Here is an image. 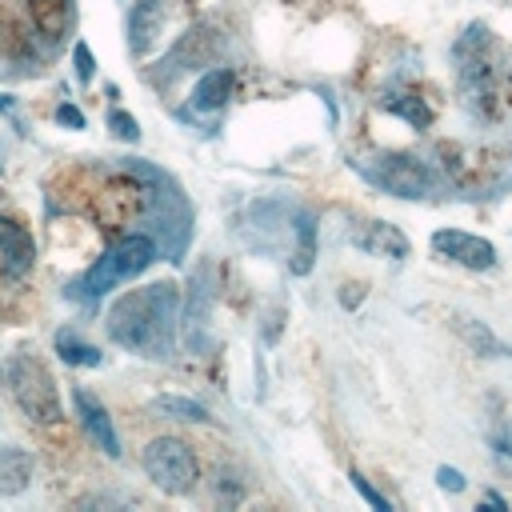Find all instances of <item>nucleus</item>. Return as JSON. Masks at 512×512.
Returning <instances> with one entry per match:
<instances>
[{
	"label": "nucleus",
	"mask_w": 512,
	"mask_h": 512,
	"mask_svg": "<svg viewBox=\"0 0 512 512\" xmlns=\"http://www.w3.org/2000/svg\"><path fill=\"white\" fill-rule=\"evenodd\" d=\"M432 252L460 264V268H472V272L496 268V244L476 236V232H464V228H436L432 232Z\"/></svg>",
	"instance_id": "0eeeda50"
},
{
	"label": "nucleus",
	"mask_w": 512,
	"mask_h": 512,
	"mask_svg": "<svg viewBox=\"0 0 512 512\" xmlns=\"http://www.w3.org/2000/svg\"><path fill=\"white\" fill-rule=\"evenodd\" d=\"M492 444H496V448H500V452H508V456H512V428H508V432H504V436H496V440H492Z\"/></svg>",
	"instance_id": "b1692460"
},
{
	"label": "nucleus",
	"mask_w": 512,
	"mask_h": 512,
	"mask_svg": "<svg viewBox=\"0 0 512 512\" xmlns=\"http://www.w3.org/2000/svg\"><path fill=\"white\" fill-rule=\"evenodd\" d=\"M348 480H352V488H356V492H360V496H364V500H368L376 512H388V508H392V504H388V500H384V496H380V492H376V488H372V484H368L360 472H352Z\"/></svg>",
	"instance_id": "aec40b11"
},
{
	"label": "nucleus",
	"mask_w": 512,
	"mask_h": 512,
	"mask_svg": "<svg viewBox=\"0 0 512 512\" xmlns=\"http://www.w3.org/2000/svg\"><path fill=\"white\" fill-rule=\"evenodd\" d=\"M176 304H180V292L172 280L144 284V288L116 296V304L104 316V328L112 344L128 352L148 356V360H168L176 344Z\"/></svg>",
	"instance_id": "f257e3e1"
},
{
	"label": "nucleus",
	"mask_w": 512,
	"mask_h": 512,
	"mask_svg": "<svg viewBox=\"0 0 512 512\" xmlns=\"http://www.w3.org/2000/svg\"><path fill=\"white\" fill-rule=\"evenodd\" d=\"M108 128H112V136H120V140H128V144H132V140H140L136 120H132L128 112H120V108H116V112H108Z\"/></svg>",
	"instance_id": "6ab92c4d"
},
{
	"label": "nucleus",
	"mask_w": 512,
	"mask_h": 512,
	"mask_svg": "<svg viewBox=\"0 0 512 512\" xmlns=\"http://www.w3.org/2000/svg\"><path fill=\"white\" fill-rule=\"evenodd\" d=\"M220 56V32L204 20V24H196V28H188L176 44H172V52L160 60L164 68H160V84H168L172 76H180V72H188V68H204V64H212Z\"/></svg>",
	"instance_id": "423d86ee"
},
{
	"label": "nucleus",
	"mask_w": 512,
	"mask_h": 512,
	"mask_svg": "<svg viewBox=\"0 0 512 512\" xmlns=\"http://www.w3.org/2000/svg\"><path fill=\"white\" fill-rule=\"evenodd\" d=\"M152 260H156V240L144 236V232H128V236H120L104 256H96V264L68 288V296H76V300H84V304H96L108 288H116L120 280L140 276Z\"/></svg>",
	"instance_id": "f03ea898"
},
{
	"label": "nucleus",
	"mask_w": 512,
	"mask_h": 512,
	"mask_svg": "<svg viewBox=\"0 0 512 512\" xmlns=\"http://www.w3.org/2000/svg\"><path fill=\"white\" fill-rule=\"evenodd\" d=\"M380 108L392 112V116H400V120H408L412 128H428L432 124V108L416 92H408V88H388L380 96Z\"/></svg>",
	"instance_id": "ddd939ff"
},
{
	"label": "nucleus",
	"mask_w": 512,
	"mask_h": 512,
	"mask_svg": "<svg viewBox=\"0 0 512 512\" xmlns=\"http://www.w3.org/2000/svg\"><path fill=\"white\" fill-rule=\"evenodd\" d=\"M72 408H76V420H80V428L88 432V440H92L108 460H120V436H116V428H112L108 408H104L92 392H84V388H72Z\"/></svg>",
	"instance_id": "6e6552de"
},
{
	"label": "nucleus",
	"mask_w": 512,
	"mask_h": 512,
	"mask_svg": "<svg viewBox=\"0 0 512 512\" xmlns=\"http://www.w3.org/2000/svg\"><path fill=\"white\" fill-rule=\"evenodd\" d=\"M292 228H296V248H292L288 268H292V276H308L312 264H316V224H312L308 212H300Z\"/></svg>",
	"instance_id": "2eb2a0df"
},
{
	"label": "nucleus",
	"mask_w": 512,
	"mask_h": 512,
	"mask_svg": "<svg viewBox=\"0 0 512 512\" xmlns=\"http://www.w3.org/2000/svg\"><path fill=\"white\" fill-rule=\"evenodd\" d=\"M56 352H60V360H64V364H76V368H96V364L104 360V352H100V348H92V344L76 340L72 332H56Z\"/></svg>",
	"instance_id": "f3484780"
},
{
	"label": "nucleus",
	"mask_w": 512,
	"mask_h": 512,
	"mask_svg": "<svg viewBox=\"0 0 512 512\" xmlns=\"http://www.w3.org/2000/svg\"><path fill=\"white\" fill-rule=\"evenodd\" d=\"M352 240L368 256H384V260H404L408 256V236L396 224H384V220H368Z\"/></svg>",
	"instance_id": "9b49d317"
},
{
	"label": "nucleus",
	"mask_w": 512,
	"mask_h": 512,
	"mask_svg": "<svg viewBox=\"0 0 512 512\" xmlns=\"http://www.w3.org/2000/svg\"><path fill=\"white\" fill-rule=\"evenodd\" d=\"M72 60H76V76L88 84L92 80V52H88V44H76L72 48Z\"/></svg>",
	"instance_id": "4be33fe9"
},
{
	"label": "nucleus",
	"mask_w": 512,
	"mask_h": 512,
	"mask_svg": "<svg viewBox=\"0 0 512 512\" xmlns=\"http://www.w3.org/2000/svg\"><path fill=\"white\" fill-rule=\"evenodd\" d=\"M56 120L68 124V128H84V116H80L76 104H60V108H56Z\"/></svg>",
	"instance_id": "5701e85b"
},
{
	"label": "nucleus",
	"mask_w": 512,
	"mask_h": 512,
	"mask_svg": "<svg viewBox=\"0 0 512 512\" xmlns=\"http://www.w3.org/2000/svg\"><path fill=\"white\" fill-rule=\"evenodd\" d=\"M152 412L172 416V420H192V424H208V420H212L208 408L196 404V400H188V396H156V400H152Z\"/></svg>",
	"instance_id": "a211bd4d"
},
{
	"label": "nucleus",
	"mask_w": 512,
	"mask_h": 512,
	"mask_svg": "<svg viewBox=\"0 0 512 512\" xmlns=\"http://www.w3.org/2000/svg\"><path fill=\"white\" fill-rule=\"evenodd\" d=\"M232 96V72L228 68H208L196 88H192V108L196 112H220Z\"/></svg>",
	"instance_id": "f8f14e48"
},
{
	"label": "nucleus",
	"mask_w": 512,
	"mask_h": 512,
	"mask_svg": "<svg viewBox=\"0 0 512 512\" xmlns=\"http://www.w3.org/2000/svg\"><path fill=\"white\" fill-rule=\"evenodd\" d=\"M0 256H4V264H0L4 280H20V276L32 272V264H36V240H32V232H28L20 220H12V216H0Z\"/></svg>",
	"instance_id": "9d476101"
},
{
	"label": "nucleus",
	"mask_w": 512,
	"mask_h": 512,
	"mask_svg": "<svg viewBox=\"0 0 512 512\" xmlns=\"http://www.w3.org/2000/svg\"><path fill=\"white\" fill-rule=\"evenodd\" d=\"M32 480V456L24 448H0V496H16L24 492Z\"/></svg>",
	"instance_id": "4468645a"
},
{
	"label": "nucleus",
	"mask_w": 512,
	"mask_h": 512,
	"mask_svg": "<svg viewBox=\"0 0 512 512\" xmlns=\"http://www.w3.org/2000/svg\"><path fill=\"white\" fill-rule=\"evenodd\" d=\"M356 168L376 188H384L388 196H400V200H424L432 192L428 164L416 160V156H408V152H372V156L356 160Z\"/></svg>",
	"instance_id": "39448f33"
},
{
	"label": "nucleus",
	"mask_w": 512,
	"mask_h": 512,
	"mask_svg": "<svg viewBox=\"0 0 512 512\" xmlns=\"http://www.w3.org/2000/svg\"><path fill=\"white\" fill-rule=\"evenodd\" d=\"M4 380H8V392H12L16 408H20L32 424L48 428V424H56V420L64 416L56 380H52V372H48L32 352H16V356L8 360V368H4Z\"/></svg>",
	"instance_id": "7ed1b4c3"
},
{
	"label": "nucleus",
	"mask_w": 512,
	"mask_h": 512,
	"mask_svg": "<svg viewBox=\"0 0 512 512\" xmlns=\"http://www.w3.org/2000/svg\"><path fill=\"white\" fill-rule=\"evenodd\" d=\"M452 324H456V332L468 340V348H476L480 356H508V348L488 332V324H480V320H472V316H456Z\"/></svg>",
	"instance_id": "dca6fc26"
},
{
	"label": "nucleus",
	"mask_w": 512,
	"mask_h": 512,
	"mask_svg": "<svg viewBox=\"0 0 512 512\" xmlns=\"http://www.w3.org/2000/svg\"><path fill=\"white\" fill-rule=\"evenodd\" d=\"M436 484H440L444 492H464V476H460L456 468H448V464L436 468Z\"/></svg>",
	"instance_id": "412c9836"
},
{
	"label": "nucleus",
	"mask_w": 512,
	"mask_h": 512,
	"mask_svg": "<svg viewBox=\"0 0 512 512\" xmlns=\"http://www.w3.org/2000/svg\"><path fill=\"white\" fill-rule=\"evenodd\" d=\"M140 468L168 496H188L200 484V460H196V452L180 436H156V440H148L144 452H140Z\"/></svg>",
	"instance_id": "20e7f679"
},
{
	"label": "nucleus",
	"mask_w": 512,
	"mask_h": 512,
	"mask_svg": "<svg viewBox=\"0 0 512 512\" xmlns=\"http://www.w3.org/2000/svg\"><path fill=\"white\" fill-rule=\"evenodd\" d=\"M168 24V0H136L128 8V52L148 56Z\"/></svg>",
	"instance_id": "1a4fd4ad"
}]
</instances>
